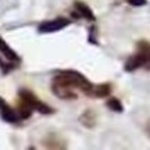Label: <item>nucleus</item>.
Wrapping results in <instances>:
<instances>
[{"instance_id": "12", "label": "nucleus", "mask_w": 150, "mask_h": 150, "mask_svg": "<svg viewBox=\"0 0 150 150\" xmlns=\"http://www.w3.org/2000/svg\"><path fill=\"white\" fill-rule=\"evenodd\" d=\"M147 134H149V136H150V122H149V125H147Z\"/></svg>"}, {"instance_id": "9", "label": "nucleus", "mask_w": 150, "mask_h": 150, "mask_svg": "<svg viewBox=\"0 0 150 150\" xmlns=\"http://www.w3.org/2000/svg\"><path fill=\"white\" fill-rule=\"evenodd\" d=\"M81 121H82V124L86 125V127H93V125H95V121H96V117H95V114L92 111H85L83 115L81 117Z\"/></svg>"}, {"instance_id": "11", "label": "nucleus", "mask_w": 150, "mask_h": 150, "mask_svg": "<svg viewBox=\"0 0 150 150\" xmlns=\"http://www.w3.org/2000/svg\"><path fill=\"white\" fill-rule=\"evenodd\" d=\"M6 103H4V100H3V99H1V97H0V108L3 107V106H4Z\"/></svg>"}, {"instance_id": "7", "label": "nucleus", "mask_w": 150, "mask_h": 150, "mask_svg": "<svg viewBox=\"0 0 150 150\" xmlns=\"http://www.w3.org/2000/svg\"><path fill=\"white\" fill-rule=\"evenodd\" d=\"M1 118L7 121V122H17V121H20L21 118L18 115V112L14 111L13 108H10L8 106H3L1 107Z\"/></svg>"}, {"instance_id": "3", "label": "nucleus", "mask_w": 150, "mask_h": 150, "mask_svg": "<svg viewBox=\"0 0 150 150\" xmlns=\"http://www.w3.org/2000/svg\"><path fill=\"white\" fill-rule=\"evenodd\" d=\"M18 95H20V102L25 103L32 110H36V111L42 112V114H52L53 112V108L49 107L47 104H45L43 102H40L32 92L27 91V89H22V91H20Z\"/></svg>"}, {"instance_id": "1", "label": "nucleus", "mask_w": 150, "mask_h": 150, "mask_svg": "<svg viewBox=\"0 0 150 150\" xmlns=\"http://www.w3.org/2000/svg\"><path fill=\"white\" fill-rule=\"evenodd\" d=\"M96 85H93L86 76L74 70L60 71L52 81V91L57 97L65 100H74L78 97V92L86 96L95 97Z\"/></svg>"}, {"instance_id": "6", "label": "nucleus", "mask_w": 150, "mask_h": 150, "mask_svg": "<svg viewBox=\"0 0 150 150\" xmlns=\"http://www.w3.org/2000/svg\"><path fill=\"white\" fill-rule=\"evenodd\" d=\"M0 53L4 56L7 60H10V61H20V57H18V54L13 50V49L4 42V39L0 36Z\"/></svg>"}, {"instance_id": "5", "label": "nucleus", "mask_w": 150, "mask_h": 150, "mask_svg": "<svg viewBox=\"0 0 150 150\" xmlns=\"http://www.w3.org/2000/svg\"><path fill=\"white\" fill-rule=\"evenodd\" d=\"M75 11L72 13V17L74 18H83V20H88V21H96V17L93 14V11L91 10L89 6H86L85 3L82 1H75L74 3Z\"/></svg>"}, {"instance_id": "4", "label": "nucleus", "mask_w": 150, "mask_h": 150, "mask_svg": "<svg viewBox=\"0 0 150 150\" xmlns=\"http://www.w3.org/2000/svg\"><path fill=\"white\" fill-rule=\"evenodd\" d=\"M67 25H70L68 20H65V18H57V20H52V21H46V22H43V24H40L39 28H38V31L40 33H52V32L61 31Z\"/></svg>"}, {"instance_id": "10", "label": "nucleus", "mask_w": 150, "mask_h": 150, "mask_svg": "<svg viewBox=\"0 0 150 150\" xmlns=\"http://www.w3.org/2000/svg\"><path fill=\"white\" fill-rule=\"evenodd\" d=\"M127 3L134 7H140V6L147 4V0H127Z\"/></svg>"}, {"instance_id": "2", "label": "nucleus", "mask_w": 150, "mask_h": 150, "mask_svg": "<svg viewBox=\"0 0 150 150\" xmlns=\"http://www.w3.org/2000/svg\"><path fill=\"white\" fill-rule=\"evenodd\" d=\"M124 68L127 72H134L139 68L150 71V42L142 40L138 43L136 52L127 60Z\"/></svg>"}, {"instance_id": "8", "label": "nucleus", "mask_w": 150, "mask_h": 150, "mask_svg": "<svg viewBox=\"0 0 150 150\" xmlns=\"http://www.w3.org/2000/svg\"><path fill=\"white\" fill-rule=\"evenodd\" d=\"M106 104H107V107L110 108V110H112V111H115V112L124 111V107H122V104H121V102H120L118 99H115V97H110Z\"/></svg>"}]
</instances>
